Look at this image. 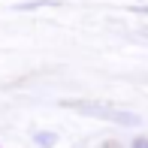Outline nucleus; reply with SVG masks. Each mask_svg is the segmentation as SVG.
<instances>
[{"instance_id": "1", "label": "nucleus", "mask_w": 148, "mask_h": 148, "mask_svg": "<svg viewBox=\"0 0 148 148\" xmlns=\"http://www.w3.org/2000/svg\"><path fill=\"white\" fill-rule=\"evenodd\" d=\"M103 148H121V145H115V142H106V145H103Z\"/></svg>"}]
</instances>
